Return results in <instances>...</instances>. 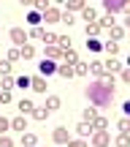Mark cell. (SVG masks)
Here are the masks:
<instances>
[{
	"label": "cell",
	"mask_w": 130,
	"mask_h": 147,
	"mask_svg": "<svg viewBox=\"0 0 130 147\" xmlns=\"http://www.w3.org/2000/svg\"><path fill=\"white\" fill-rule=\"evenodd\" d=\"M87 98H89V106H111V90H106L100 82H89Z\"/></svg>",
	"instance_id": "obj_1"
},
{
	"label": "cell",
	"mask_w": 130,
	"mask_h": 147,
	"mask_svg": "<svg viewBox=\"0 0 130 147\" xmlns=\"http://www.w3.org/2000/svg\"><path fill=\"white\" fill-rule=\"evenodd\" d=\"M89 147H111V136L106 131H92V136H89Z\"/></svg>",
	"instance_id": "obj_2"
},
{
	"label": "cell",
	"mask_w": 130,
	"mask_h": 147,
	"mask_svg": "<svg viewBox=\"0 0 130 147\" xmlns=\"http://www.w3.org/2000/svg\"><path fill=\"white\" fill-rule=\"evenodd\" d=\"M103 8H106V14H109V16H114V14H122V11H127V3H125V0H106Z\"/></svg>",
	"instance_id": "obj_3"
},
{
	"label": "cell",
	"mask_w": 130,
	"mask_h": 147,
	"mask_svg": "<svg viewBox=\"0 0 130 147\" xmlns=\"http://www.w3.org/2000/svg\"><path fill=\"white\" fill-rule=\"evenodd\" d=\"M8 36H11V41L16 44V49H19V47H25V44H27V33L22 30V27H11V30H8Z\"/></svg>",
	"instance_id": "obj_4"
},
{
	"label": "cell",
	"mask_w": 130,
	"mask_h": 147,
	"mask_svg": "<svg viewBox=\"0 0 130 147\" xmlns=\"http://www.w3.org/2000/svg\"><path fill=\"white\" fill-rule=\"evenodd\" d=\"M68 139H71V134H68L65 125H60V128H54V131H52V142L54 144H68Z\"/></svg>",
	"instance_id": "obj_5"
},
{
	"label": "cell",
	"mask_w": 130,
	"mask_h": 147,
	"mask_svg": "<svg viewBox=\"0 0 130 147\" xmlns=\"http://www.w3.org/2000/svg\"><path fill=\"white\" fill-rule=\"evenodd\" d=\"M119 68H122V63H119L117 57H106V60H103V74H111V76H114Z\"/></svg>",
	"instance_id": "obj_6"
},
{
	"label": "cell",
	"mask_w": 130,
	"mask_h": 147,
	"mask_svg": "<svg viewBox=\"0 0 130 147\" xmlns=\"http://www.w3.org/2000/svg\"><path fill=\"white\" fill-rule=\"evenodd\" d=\"M41 19L46 22V25H54V22H60V11L54 8V5H49V8H46V11L41 14Z\"/></svg>",
	"instance_id": "obj_7"
},
{
	"label": "cell",
	"mask_w": 130,
	"mask_h": 147,
	"mask_svg": "<svg viewBox=\"0 0 130 147\" xmlns=\"http://www.w3.org/2000/svg\"><path fill=\"white\" fill-rule=\"evenodd\" d=\"M38 74H41V76L46 79L49 74H57V65H54L52 60H41V63H38Z\"/></svg>",
	"instance_id": "obj_8"
},
{
	"label": "cell",
	"mask_w": 130,
	"mask_h": 147,
	"mask_svg": "<svg viewBox=\"0 0 130 147\" xmlns=\"http://www.w3.org/2000/svg\"><path fill=\"white\" fill-rule=\"evenodd\" d=\"M46 84H49V82L41 76V74H38V76H30V87L35 90V93H46Z\"/></svg>",
	"instance_id": "obj_9"
},
{
	"label": "cell",
	"mask_w": 130,
	"mask_h": 147,
	"mask_svg": "<svg viewBox=\"0 0 130 147\" xmlns=\"http://www.w3.org/2000/svg\"><path fill=\"white\" fill-rule=\"evenodd\" d=\"M95 25H98V27H100V33H103V30H111V27L117 25V19H114V16H109V14H106V16H100V19L95 22Z\"/></svg>",
	"instance_id": "obj_10"
},
{
	"label": "cell",
	"mask_w": 130,
	"mask_h": 147,
	"mask_svg": "<svg viewBox=\"0 0 130 147\" xmlns=\"http://www.w3.org/2000/svg\"><path fill=\"white\" fill-rule=\"evenodd\" d=\"M92 131H95V128L89 125V123H79V125H76V134H79V139H89V136H92Z\"/></svg>",
	"instance_id": "obj_11"
},
{
	"label": "cell",
	"mask_w": 130,
	"mask_h": 147,
	"mask_svg": "<svg viewBox=\"0 0 130 147\" xmlns=\"http://www.w3.org/2000/svg\"><path fill=\"white\" fill-rule=\"evenodd\" d=\"M109 36H111L109 41H117V44H119L122 38L127 36V33H125V27H119V25H114V27H111V30H109Z\"/></svg>",
	"instance_id": "obj_12"
},
{
	"label": "cell",
	"mask_w": 130,
	"mask_h": 147,
	"mask_svg": "<svg viewBox=\"0 0 130 147\" xmlns=\"http://www.w3.org/2000/svg\"><path fill=\"white\" fill-rule=\"evenodd\" d=\"M81 16H84V22H87V25L98 22V14H95V8H92V5H84V8H81Z\"/></svg>",
	"instance_id": "obj_13"
},
{
	"label": "cell",
	"mask_w": 130,
	"mask_h": 147,
	"mask_svg": "<svg viewBox=\"0 0 130 147\" xmlns=\"http://www.w3.org/2000/svg\"><path fill=\"white\" fill-rule=\"evenodd\" d=\"M11 128H14V131H19V134H25V131H27V120H25V115L14 117V120H11Z\"/></svg>",
	"instance_id": "obj_14"
},
{
	"label": "cell",
	"mask_w": 130,
	"mask_h": 147,
	"mask_svg": "<svg viewBox=\"0 0 130 147\" xmlns=\"http://www.w3.org/2000/svg\"><path fill=\"white\" fill-rule=\"evenodd\" d=\"M87 74H92V76H103V63H100V60L87 63Z\"/></svg>",
	"instance_id": "obj_15"
},
{
	"label": "cell",
	"mask_w": 130,
	"mask_h": 147,
	"mask_svg": "<svg viewBox=\"0 0 130 147\" xmlns=\"http://www.w3.org/2000/svg\"><path fill=\"white\" fill-rule=\"evenodd\" d=\"M103 52L109 55V57H117V55H119V44H117V41H106L103 44Z\"/></svg>",
	"instance_id": "obj_16"
},
{
	"label": "cell",
	"mask_w": 130,
	"mask_h": 147,
	"mask_svg": "<svg viewBox=\"0 0 130 147\" xmlns=\"http://www.w3.org/2000/svg\"><path fill=\"white\" fill-rule=\"evenodd\" d=\"M19 57H22V60H33V57H35V47H30V44L19 47Z\"/></svg>",
	"instance_id": "obj_17"
},
{
	"label": "cell",
	"mask_w": 130,
	"mask_h": 147,
	"mask_svg": "<svg viewBox=\"0 0 130 147\" xmlns=\"http://www.w3.org/2000/svg\"><path fill=\"white\" fill-rule=\"evenodd\" d=\"M19 142H22V147H35V144H38V136H35V134H27V131H25Z\"/></svg>",
	"instance_id": "obj_18"
},
{
	"label": "cell",
	"mask_w": 130,
	"mask_h": 147,
	"mask_svg": "<svg viewBox=\"0 0 130 147\" xmlns=\"http://www.w3.org/2000/svg\"><path fill=\"white\" fill-rule=\"evenodd\" d=\"M57 76H63V79H73L76 74H73V65H57Z\"/></svg>",
	"instance_id": "obj_19"
},
{
	"label": "cell",
	"mask_w": 130,
	"mask_h": 147,
	"mask_svg": "<svg viewBox=\"0 0 130 147\" xmlns=\"http://www.w3.org/2000/svg\"><path fill=\"white\" fill-rule=\"evenodd\" d=\"M49 115H52V112H49L46 106H35V109H33V117H35L38 123H43V120H46Z\"/></svg>",
	"instance_id": "obj_20"
},
{
	"label": "cell",
	"mask_w": 130,
	"mask_h": 147,
	"mask_svg": "<svg viewBox=\"0 0 130 147\" xmlns=\"http://www.w3.org/2000/svg\"><path fill=\"white\" fill-rule=\"evenodd\" d=\"M60 106H63V101H60V95H49V98H46V109H49V112H57Z\"/></svg>",
	"instance_id": "obj_21"
},
{
	"label": "cell",
	"mask_w": 130,
	"mask_h": 147,
	"mask_svg": "<svg viewBox=\"0 0 130 147\" xmlns=\"http://www.w3.org/2000/svg\"><path fill=\"white\" fill-rule=\"evenodd\" d=\"M16 106H19V112H22V115H33V109H35V104H33V101H27V98H22Z\"/></svg>",
	"instance_id": "obj_22"
},
{
	"label": "cell",
	"mask_w": 130,
	"mask_h": 147,
	"mask_svg": "<svg viewBox=\"0 0 130 147\" xmlns=\"http://www.w3.org/2000/svg\"><path fill=\"white\" fill-rule=\"evenodd\" d=\"M89 125H92L95 131H106V128H109V120H106V117H100V115H98V117H95L92 123H89Z\"/></svg>",
	"instance_id": "obj_23"
},
{
	"label": "cell",
	"mask_w": 130,
	"mask_h": 147,
	"mask_svg": "<svg viewBox=\"0 0 130 147\" xmlns=\"http://www.w3.org/2000/svg\"><path fill=\"white\" fill-rule=\"evenodd\" d=\"M98 82L103 84L106 90H111V93H114V76H111V74H103V76H98Z\"/></svg>",
	"instance_id": "obj_24"
},
{
	"label": "cell",
	"mask_w": 130,
	"mask_h": 147,
	"mask_svg": "<svg viewBox=\"0 0 130 147\" xmlns=\"http://www.w3.org/2000/svg\"><path fill=\"white\" fill-rule=\"evenodd\" d=\"M84 5H87V3H81V0H68V3H65V11H68V14H73V11H81Z\"/></svg>",
	"instance_id": "obj_25"
},
{
	"label": "cell",
	"mask_w": 130,
	"mask_h": 147,
	"mask_svg": "<svg viewBox=\"0 0 130 147\" xmlns=\"http://www.w3.org/2000/svg\"><path fill=\"white\" fill-rule=\"evenodd\" d=\"M63 60H65V65H76L79 63V55L73 52V49H68V52H63Z\"/></svg>",
	"instance_id": "obj_26"
},
{
	"label": "cell",
	"mask_w": 130,
	"mask_h": 147,
	"mask_svg": "<svg viewBox=\"0 0 130 147\" xmlns=\"http://www.w3.org/2000/svg\"><path fill=\"white\" fill-rule=\"evenodd\" d=\"M81 117H84L81 123H92L95 117H98V109H95V106H87V109H84V115H81Z\"/></svg>",
	"instance_id": "obj_27"
},
{
	"label": "cell",
	"mask_w": 130,
	"mask_h": 147,
	"mask_svg": "<svg viewBox=\"0 0 130 147\" xmlns=\"http://www.w3.org/2000/svg\"><path fill=\"white\" fill-rule=\"evenodd\" d=\"M87 49L89 52H103V44H100L98 38H87Z\"/></svg>",
	"instance_id": "obj_28"
},
{
	"label": "cell",
	"mask_w": 130,
	"mask_h": 147,
	"mask_svg": "<svg viewBox=\"0 0 130 147\" xmlns=\"http://www.w3.org/2000/svg\"><path fill=\"white\" fill-rule=\"evenodd\" d=\"M73 74H76V76H87V63H84V60H79V63L73 65Z\"/></svg>",
	"instance_id": "obj_29"
},
{
	"label": "cell",
	"mask_w": 130,
	"mask_h": 147,
	"mask_svg": "<svg viewBox=\"0 0 130 147\" xmlns=\"http://www.w3.org/2000/svg\"><path fill=\"white\" fill-rule=\"evenodd\" d=\"M43 44H46V47H54V44H57V36H54L52 30H46L43 33Z\"/></svg>",
	"instance_id": "obj_30"
},
{
	"label": "cell",
	"mask_w": 130,
	"mask_h": 147,
	"mask_svg": "<svg viewBox=\"0 0 130 147\" xmlns=\"http://www.w3.org/2000/svg\"><path fill=\"white\" fill-rule=\"evenodd\" d=\"M46 57L49 60H57V57H63V52H60L57 47H46Z\"/></svg>",
	"instance_id": "obj_31"
},
{
	"label": "cell",
	"mask_w": 130,
	"mask_h": 147,
	"mask_svg": "<svg viewBox=\"0 0 130 147\" xmlns=\"http://www.w3.org/2000/svg\"><path fill=\"white\" fill-rule=\"evenodd\" d=\"M60 22H63V25H68V27H71L73 22H76V16H73V14H68V11H63V14H60Z\"/></svg>",
	"instance_id": "obj_32"
},
{
	"label": "cell",
	"mask_w": 130,
	"mask_h": 147,
	"mask_svg": "<svg viewBox=\"0 0 130 147\" xmlns=\"http://www.w3.org/2000/svg\"><path fill=\"white\" fill-rule=\"evenodd\" d=\"M14 84H16V87H22V90H27V87H30V76H19V79H14Z\"/></svg>",
	"instance_id": "obj_33"
},
{
	"label": "cell",
	"mask_w": 130,
	"mask_h": 147,
	"mask_svg": "<svg viewBox=\"0 0 130 147\" xmlns=\"http://www.w3.org/2000/svg\"><path fill=\"white\" fill-rule=\"evenodd\" d=\"M14 87V79L11 76H0V90H11Z\"/></svg>",
	"instance_id": "obj_34"
},
{
	"label": "cell",
	"mask_w": 130,
	"mask_h": 147,
	"mask_svg": "<svg viewBox=\"0 0 130 147\" xmlns=\"http://www.w3.org/2000/svg\"><path fill=\"white\" fill-rule=\"evenodd\" d=\"M95 36H100V27L92 22V25H87V38H95Z\"/></svg>",
	"instance_id": "obj_35"
},
{
	"label": "cell",
	"mask_w": 130,
	"mask_h": 147,
	"mask_svg": "<svg viewBox=\"0 0 130 147\" xmlns=\"http://www.w3.org/2000/svg\"><path fill=\"white\" fill-rule=\"evenodd\" d=\"M11 101H14L11 90H0V104H11Z\"/></svg>",
	"instance_id": "obj_36"
},
{
	"label": "cell",
	"mask_w": 130,
	"mask_h": 147,
	"mask_svg": "<svg viewBox=\"0 0 130 147\" xmlns=\"http://www.w3.org/2000/svg\"><path fill=\"white\" fill-rule=\"evenodd\" d=\"M8 128H11V120H8V117H0V136H5Z\"/></svg>",
	"instance_id": "obj_37"
},
{
	"label": "cell",
	"mask_w": 130,
	"mask_h": 147,
	"mask_svg": "<svg viewBox=\"0 0 130 147\" xmlns=\"http://www.w3.org/2000/svg\"><path fill=\"white\" fill-rule=\"evenodd\" d=\"M33 5H35V11L41 14V11H46V8H49L52 3H46V0H33Z\"/></svg>",
	"instance_id": "obj_38"
},
{
	"label": "cell",
	"mask_w": 130,
	"mask_h": 147,
	"mask_svg": "<svg viewBox=\"0 0 130 147\" xmlns=\"http://www.w3.org/2000/svg\"><path fill=\"white\" fill-rule=\"evenodd\" d=\"M27 19H30V25H33V27H41V14H38V11H33Z\"/></svg>",
	"instance_id": "obj_39"
},
{
	"label": "cell",
	"mask_w": 130,
	"mask_h": 147,
	"mask_svg": "<svg viewBox=\"0 0 130 147\" xmlns=\"http://www.w3.org/2000/svg\"><path fill=\"white\" fill-rule=\"evenodd\" d=\"M5 57H8V63H16V60H22V57H19V49H16V47H14V49H8V55H5Z\"/></svg>",
	"instance_id": "obj_40"
},
{
	"label": "cell",
	"mask_w": 130,
	"mask_h": 147,
	"mask_svg": "<svg viewBox=\"0 0 130 147\" xmlns=\"http://www.w3.org/2000/svg\"><path fill=\"white\" fill-rule=\"evenodd\" d=\"M0 76H11V63H8V60L0 63Z\"/></svg>",
	"instance_id": "obj_41"
},
{
	"label": "cell",
	"mask_w": 130,
	"mask_h": 147,
	"mask_svg": "<svg viewBox=\"0 0 130 147\" xmlns=\"http://www.w3.org/2000/svg\"><path fill=\"white\" fill-rule=\"evenodd\" d=\"M117 128H119V134H127V131H130V123H127V117H122V120L117 123Z\"/></svg>",
	"instance_id": "obj_42"
},
{
	"label": "cell",
	"mask_w": 130,
	"mask_h": 147,
	"mask_svg": "<svg viewBox=\"0 0 130 147\" xmlns=\"http://www.w3.org/2000/svg\"><path fill=\"white\" fill-rule=\"evenodd\" d=\"M65 147H89L87 142H84V139H68V144Z\"/></svg>",
	"instance_id": "obj_43"
},
{
	"label": "cell",
	"mask_w": 130,
	"mask_h": 147,
	"mask_svg": "<svg viewBox=\"0 0 130 147\" xmlns=\"http://www.w3.org/2000/svg\"><path fill=\"white\" fill-rule=\"evenodd\" d=\"M43 33H46L43 27H33V30H30V36H33V38H41V41H43Z\"/></svg>",
	"instance_id": "obj_44"
},
{
	"label": "cell",
	"mask_w": 130,
	"mask_h": 147,
	"mask_svg": "<svg viewBox=\"0 0 130 147\" xmlns=\"http://www.w3.org/2000/svg\"><path fill=\"white\" fill-rule=\"evenodd\" d=\"M127 144H130L127 134H119V139H117V147H127Z\"/></svg>",
	"instance_id": "obj_45"
},
{
	"label": "cell",
	"mask_w": 130,
	"mask_h": 147,
	"mask_svg": "<svg viewBox=\"0 0 130 147\" xmlns=\"http://www.w3.org/2000/svg\"><path fill=\"white\" fill-rule=\"evenodd\" d=\"M119 76H122V82H130V68H127V65L119 68Z\"/></svg>",
	"instance_id": "obj_46"
},
{
	"label": "cell",
	"mask_w": 130,
	"mask_h": 147,
	"mask_svg": "<svg viewBox=\"0 0 130 147\" xmlns=\"http://www.w3.org/2000/svg\"><path fill=\"white\" fill-rule=\"evenodd\" d=\"M0 147H14V142H11L8 136H0Z\"/></svg>",
	"instance_id": "obj_47"
}]
</instances>
